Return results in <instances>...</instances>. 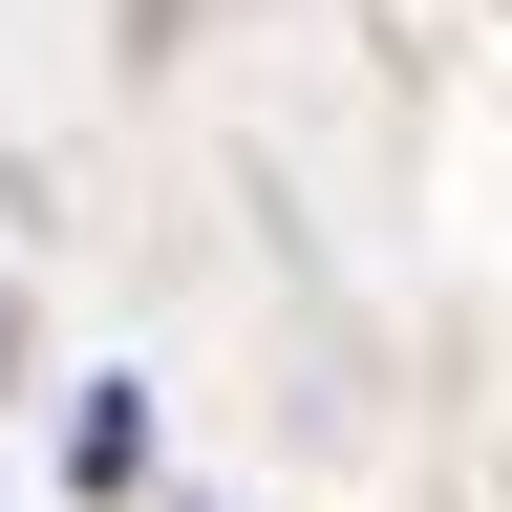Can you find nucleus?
I'll return each instance as SVG.
<instances>
[{
    "mask_svg": "<svg viewBox=\"0 0 512 512\" xmlns=\"http://www.w3.org/2000/svg\"><path fill=\"white\" fill-rule=\"evenodd\" d=\"M64 470H86V491H128V470H150V406H128V384H86V427H64Z\"/></svg>",
    "mask_w": 512,
    "mask_h": 512,
    "instance_id": "f257e3e1",
    "label": "nucleus"
}]
</instances>
